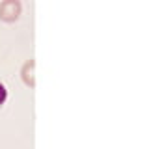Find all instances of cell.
<instances>
[{"mask_svg":"<svg viewBox=\"0 0 149 149\" xmlns=\"http://www.w3.org/2000/svg\"><path fill=\"white\" fill-rule=\"evenodd\" d=\"M22 15V4L21 0H2L0 2V21L6 24L17 22Z\"/></svg>","mask_w":149,"mask_h":149,"instance_id":"1","label":"cell"},{"mask_svg":"<svg viewBox=\"0 0 149 149\" xmlns=\"http://www.w3.org/2000/svg\"><path fill=\"white\" fill-rule=\"evenodd\" d=\"M6 101H8V90L4 86V82H0V108L6 104Z\"/></svg>","mask_w":149,"mask_h":149,"instance_id":"3","label":"cell"},{"mask_svg":"<svg viewBox=\"0 0 149 149\" xmlns=\"http://www.w3.org/2000/svg\"><path fill=\"white\" fill-rule=\"evenodd\" d=\"M21 80H22L24 86L30 88V90L36 88V60L34 58L26 60V62L22 63V67H21Z\"/></svg>","mask_w":149,"mask_h":149,"instance_id":"2","label":"cell"}]
</instances>
